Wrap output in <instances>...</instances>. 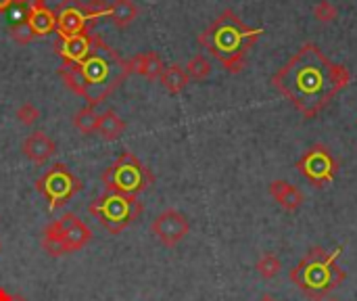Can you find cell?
Listing matches in <instances>:
<instances>
[{
	"mask_svg": "<svg viewBox=\"0 0 357 301\" xmlns=\"http://www.w3.org/2000/svg\"><path fill=\"white\" fill-rule=\"evenodd\" d=\"M349 82L351 71L345 65L331 61L314 42L301 44L272 75V86L307 119L322 113Z\"/></svg>",
	"mask_w": 357,
	"mask_h": 301,
	"instance_id": "cell-1",
	"label": "cell"
},
{
	"mask_svg": "<svg viewBox=\"0 0 357 301\" xmlns=\"http://www.w3.org/2000/svg\"><path fill=\"white\" fill-rule=\"evenodd\" d=\"M264 34V27H249L232 8L222 10L201 34L199 44L207 48L228 73H241L247 54Z\"/></svg>",
	"mask_w": 357,
	"mask_h": 301,
	"instance_id": "cell-2",
	"label": "cell"
},
{
	"mask_svg": "<svg viewBox=\"0 0 357 301\" xmlns=\"http://www.w3.org/2000/svg\"><path fill=\"white\" fill-rule=\"evenodd\" d=\"M79 69L86 80L84 98L88 101L90 107H96L98 103H102L130 75L126 67V59H121L117 50L111 48L96 34H94V42H92L88 57L79 63Z\"/></svg>",
	"mask_w": 357,
	"mask_h": 301,
	"instance_id": "cell-3",
	"label": "cell"
},
{
	"mask_svg": "<svg viewBox=\"0 0 357 301\" xmlns=\"http://www.w3.org/2000/svg\"><path fill=\"white\" fill-rule=\"evenodd\" d=\"M335 256H326L320 247L310 249L305 260L291 270V281H295L307 295L320 300L345 279V272L335 266Z\"/></svg>",
	"mask_w": 357,
	"mask_h": 301,
	"instance_id": "cell-4",
	"label": "cell"
},
{
	"mask_svg": "<svg viewBox=\"0 0 357 301\" xmlns=\"http://www.w3.org/2000/svg\"><path fill=\"white\" fill-rule=\"evenodd\" d=\"M153 172L130 151L121 153L102 174V184L109 193L134 195L153 184Z\"/></svg>",
	"mask_w": 357,
	"mask_h": 301,
	"instance_id": "cell-5",
	"label": "cell"
},
{
	"mask_svg": "<svg viewBox=\"0 0 357 301\" xmlns=\"http://www.w3.org/2000/svg\"><path fill=\"white\" fill-rule=\"evenodd\" d=\"M140 212L142 205L136 201L134 195L109 193L107 197H100L94 203H90V214L98 218L111 235L121 233L132 220L140 216Z\"/></svg>",
	"mask_w": 357,
	"mask_h": 301,
	"instance_id": "cell-6",
	"label": "cell"
},
{
	"mask_svg": "<svg viewBox=\"0 0 357 301\" xmlns=\"http://www.w3.org/2000/svg\"><path fill=\"white\" fill-rule=\"evenodd\" d=\"M36 189L48 199L50 210H59V207H63L67 201H71L82 191V182H79V178L67 166L54 163L36 182Z\"/></svg>",
	"mask_w": 357,
	"mask_h": 301,
	"instance_id": "cell-7",
	"label": "cell"
},
{
	"mask_svg": "<svg viewBox=\"0 0 357 301\" xmlns=\"http://www.w3.org/2000/svg\"><path fill=\"white\" fill-rule=\"evenodd\" d=\"M297 168L314 186H326L335 180L339 172V161L335 159V155L326 145L318 142L303 153Z\"/></svg>",
	"mask_w": 357,
	"mask_h": 301,
	"instance_id": "cell-8",
	"label": "cell"
},
{
	"mask_svg": "<svg viewBox=\"0 0 357 301\" xmlns=\"http://www.w3.org/2000/svg\"><path fill=\"white\" fill-rule=\"evenodd\" d=\"M153 235L163 247L180 245L190 233V220L178 210H163L151 224Z\"/></svg>",
	"mask_w": 357,
	"mask_h": 301,
	"instance_id": "cell-9",
	"label": "cell"
},
{
	"mask_svg": "<svg viewBox=\"0 0 357 301\" xmlns=\"http://www.w3.org/2000/svg\"><path fill=\"white\" fill-rule=\"evenodd\" d=\"M56 31L61 38L75 36V34H88L90 23L94 17L88 13L86 4L82 0H63L56 10Z\"/></svg>",
	"mask_w": 357,
	"mask_h": 301,
	"instance_id": "cell-10",
	"label": "cell"
},
{
	"mask_svg": "<svg viewBox=\"0 0 357 301\" xmlns=\"http://www.w3.org/2000/svg\"><path fill=\"white\" fill-rule=\"evenodd\" d=\"M61 235H63V245L67 254L84 249L92 241V230L86 222H82L75 214H65L63 218L56 220Z\"/></svg>",
	"mask_w": 357,
	"mask_h": 301,
	"instance_id": "cell-11",
	"label": "cell"
},
{
	"mask_svg": "<svg viewBox=\"0 0 357 301\" xmlns=\"http://www.w3.org/2000/svg\"><path fill=\"white\" fill-rule=\"evenodd\" d=\"M92 42H94V34H75V36H67V38H61L56 40L54 44V50L63 57V61L67 63H82L90 48H92Z\"/></svg>",
	"mask_w": 357,
	"mask_h": 301,
	"instance_id": "cell-12",
	"label": "cell"
},
{
	"mask_svg": "<svg viewBox=\"0 0 357 301\" xmlns=\"http://www.w3.org/2000/svg\"><path fill=\"white\" fill-rule=\"evenodd\" d=\"M21 151L23 155L36 163V166H44L54 153H56V142L42 130H36L31 132L29 136H25L23 145H21Z\"/></svg>",
	"mask_w": 357,
	"mask_h": 301,
	"instance_id": "cell-13",
	"label": "cell"
},
{
	"mask_svg": "<svg viewBox=\"0 0 357 301\" xmlns=\"http://www.w3.org/2000/svg\"><path fill=\"white\" fill-rule=\"evenodd\" d=\"M128 73H138L144 75L146 80H159L161 73L165 71V63L157 52H138L130 59H126Z\"/></svg>",
	"mask_w": 357,
	"mask_h": 301,
	"instance_id": "cell-14",
	"label": "cell"
},
{
	"mask_svg": "<svg viewBox=\"0 0 357 301\" xmlns=\"http://www.w3.org/2000/svg\"><path fill=\"white\" fill-rule=\"evenodd\" d=\"M270 195L287 212H297L303 205V201H305L301 189H297L295 184H291L287 180H274L270 184Z\"/></svg>",
	"mask_w": 357,
	"mask_h": 301,
	"instance_id": "cell-15",
	"label": "cell"
},
{
	"mask_svg": "<svg viewBox=\"0 0 357 301\" xmlns=\"http://www.w3.org/2000/svg\"><path fill=\"white\" fill-rule=\"evenodd\" d=\"M27 23L31 25L36 38H44L56 29V15L52 8L42 4V6H36L27 13Z\"/></svg>",
	"mask_w": 357,
	"mask_h": 301,
	"instance_id": "cell-16",
	"label": "cell"
},
{
	"mask_svg": "<svg viewBox=\"0 0 357 301\" xmlns=\"http://www.w3.org/2000/svg\"><path fill=\"white\" fill-rule=\"evenodd\" d=\"M159 82H161V86H163V90L167 94H174L176 96V94L184 92V88L188 86L190 78H188V73H186V69L182 65L172 63V65L165 67V71L161 73Z\"/></svg>",
	"mask_w": 357,
	"mask_h": 301,
	"instance_id": "cell-17",
	"label": "cell"
},
{
	"mask_svg": "<svg viewBox=\"0 0 357 301\" xmlns=\"http://www.w3.org/2000/svg\"><path fill=\"white\" fill-rule=\"evenodd\" d=\"M123 132H126V122L117 115V111L107 109L105 113H100V124H98L96 134H98L102 140L113 142V140L121 138Z\"/></svg>",
	"mask_w": 357,
	"mask_h": 301,
	"instance_id": "cell-18",
	"label": "cell"
},
{
	"mask_svg": "<svg viewBox=\"0 0 357 301\" xmlns=\"http://www.w3.org/2000/svg\"><path fill=\"white\" fill-rule=\"evenodd\" d=\"M138 4L134 0H113L109 4V17L117 27H128L138 17Z\"/></svg>",
	"mask_w": 357,
	"mask_h": 301,
	"instance_id": "cell-19",
	"label": "cell"
},
{
	"mask_svg": "<svg viewBox=\"0 0 357 301\" xmlns=\"http://www.w3.org/2000/svg\"><path fill=\"white\" fill-rule=\"evenodd\" d=\"M59 75H61L65 88H69V90H71L73 94H77V96H86V80H84L82 69H79L77 63H67V61H65V63L59 67Z\"/></svg>",
	"mask_w": 357,
	"mask_h": 301,
	"instance_id": "cell-20",
	"label": "cell"
},
{
	"mask_svg": "<svg viewBox=\"0 0 357 301\" xmlns=\"http://www.w3.org/2000/svg\"><path fill=\"white\" fill-rule=\"evenodd\" d=\"M42 249L50 256V258H61L65 256V245H63V235L59 228V222H50L44 228V237H42Z\"/></svg>",
	"mask_w": 357,
	"mask_h": 301,
	"instance_id": "cell-21",
	"label": "cell"
},
{
	"mask_svg": "<svg viewBox=\"0 0 357 301\" xmlns=\"http://www.w3.org/2000/svg\"><path fill=\"white\" fill-rule=\"evenodd\" d=\"M98 124H100V115L94 111V107H84L79 109L75 115H73V126L77 132H82L84 136H90V134H96L98 130Z\"/></svg>",
	"mask_w": 357,
	"mask_h": 301,
	"instance_id": "cell-22",
	"label": "cell"
},
{
	"mask_svg": "<svg viewBox=\"0 0 357 301\" xmlns=\"http://www.w3.org/2000/svg\"><path fill=\"white\" fill-rule=\"evenodd\" d=\"M186 73L190 80H197V82H203L211 75V61L203 54V52H197L188 63H186Z\"/></svg>",
	"mask_w": 357,
	"mask_h": 301,
	"instance_id": "cell-23",
	"label": "cell"
},
{
	"mask_svg": "<svg viewBox=\"0 0 357 301\" xmlns=\"http://www.w3.org/2000/svg\"><path fill=\"white\" fill-rule=\"evenodd\" d=\"M255 270H257V274H259L261 279L270 281V279H274V277L280 274L282 262H280V258L274 256V254H264V256L259 258V262L255 264Z\"/></svg>",
	"mask_w": 357,
	"mask_h": 301,
	"instance_id": "cell-24",
	"label": "cell"
},
{
	"mask_svg": "<svg viewBox=\"0 0 357 301\" xmlns=\"http://www.w3.org/2000/svg\"><path fill=\"white\" fill-rule=\"evenodd\" d=\"M8 34H10V38H13L17 44H29V42L36 38V34H33L31 25L27 23V19L13 21L10 27H8Z\"/></svg>",
	"mask_w": 357,
	"mask_h": 301,
	"instance_id": "cell-25",
	"label": "cell"
},
{
	"mask_svg": "<svg viewBox=\"0 0 357 301\" xmlns=\"http://www.w3.org/2000/svg\"><path fill=\"white\" fill-rule=\"evenodd\" d=\"M314 17H316V21H320V23H333V21H337V17H339V8H337L331 0H320V2L314 6Z\"/></svg>",
	"mask_w": 357,
	"mask_h": 301,
	"instance_id": "cell-26",
	"label": "cell"
},
{
	"mask_svg": "<svg viewBox=\"0 0 357 301\" xmlns=\"http://www.w3.org/2000/svg\"><path fill=\"white\" fill-rule=\"evenodd\" d=\"M17 119H19V124H23V126H33V124L40 119V109H38L33 103L25 101V103L17 109Z\"/></svg>",
	"mask_w": 357,
	"mask_h": 301,
	"instance_id": "cell-27",
	"label": "cell"
},
{
	"mask_svg": "<svg viewBox=\"0 0 357 301\" xmlns=\"http://www.w3.org/2000/svg\"><path fill=\"white\" fill-rule=\"evenodd\" d=\"M86 8H88V13L94 17V21H96L98 17H109V4H107L105 0H88V2H86Z\"/></svg>",
	"mask_w": 357,
	"mask_h": 301,
	"instance_id": "cell-28",
	"label": "cell"
},
{
	"mask_svg": "<svg viewBox=\"0 0 357 301\" xmlns=\"http://www.w3.org/2000/svg\"><path fill=\"white\" fill-rule=\"evenodd\" d=\"M17 2H21L27 10H31V8H36V6H42V4H44V0H17Z\"/></svg>",
	"mask_w": 357,
	"mask_h": 301,
	"instance_id": "cell-29",
	"label": "cell"
},
{
	"mask_svg": "<svg viewBox=\"0 0 357 301\" xmlns=\"http://www.w3.org/2000/svg\"><path fill=\"white\" fill-rule=\"evenodd\" d=\"M0 301H13V295L4 287H0Z\"/></svg>",
	"mask_w": 357,
	"mask_h": 301,
	"instance_id": "cell-30",
	"label": "cell"
},
{
	"mask_svg": "<svg viewBox=\"0 0 357 301\" xmlns=\"http://www.w3.org/2000/svg\"><path fill=\"white\" fill-rule=\"evenodd\" d=\"M259 301H280V300H276L274 295H270V293H266V295H261V298H259Z\"/></svg>",
	"mask_w": 357,
	"mask_h": 301,
	"instance_id": "cell-31",
	"label": "cell"
},
{
	"mask_svg": "<svg viewBox=\"0 0 357 301\" xmlns=\"http://www.w3.org/2000/svg\"><path fill=\"white\" fill-rule=\"evenodd\" d=\"M13 301H27L23 295H13Z\"/></svg>",
	"mask_w": 357,
	"mask_h": 301,
	"instance_id": "cell-32",
	"label": "cell"
},
{
	"mask_svg": "<svg viewBox=\"0 0 357 301\" xmlns=\"http://www.w3.org/2000/svg\"><path fill=\"white\" fill-rule=\"evenodd\" d=\"M0 251H2V243H0Z\"/></svg>",
	"mask_w": 357,
	"mask_h": 301,
	"instance_id": "cell-33",
	"label": "cell"
},
{
	"mask_svg": "<svg viewBox=\"0 0 357 301\" xmlns=\"http://www.w3.org/2000/svg\"><path fill=\"white\" fill-rule=\"evenodd\" d=\"M331 301H339V300H331Z\"/></svg>",
	"mask_w": 357,
	"mask_h": 301,
	"instance_id": "cell-34",
	"label": "cell"
}]
</instances>
